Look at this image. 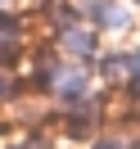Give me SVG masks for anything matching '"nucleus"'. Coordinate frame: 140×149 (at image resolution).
I'll return each instance as SVG.
<instances>
[{
    "mask_svg": "<svg viewBox=\"0 0 140 149\" xmlns=\"http://www.w3.org/2000/svg\"><path fill=\"white\" fill-rule=\"evenodd\" d=\"M50 45H54L59 54H68V59H86V63H95V59H100V50L109 45V41H104V32L95 27V23L68 18V23H59V27H54Z\"/></svg>",
    "mask_w": 140,
    "mask_h": 149,
    "instance_id": "obj_1",
    "label": "nucleus"
},
{
    "mask_svg": "<svg viewBox=\"0 0 140 149\" xmlns=\"http://www.w3.org/2000/svg\"><path fill=\"white\" fill-rule=\"evenodd\" d=\"M95 77H100L104 91H127V45H104L95 59Z\"/></svg>",
    "mask_w": 140,
    "mask_h": 149,
    "instance_id": "obj_2",
    "label": "nucleus"
},
{
    "mask_svg": "<svg viewBox=\"0 0 140 149\" xmlns=\"http://www.w3.org/2000/svg\"><path fill=\"white\" fill-rule=\"evenodd\" d=\"M136 18H140V9L131 0H109V9L100 14L95 27L104 32V41H118V36H127V32H136Z\"/></svg>",
    "mask_w": 140,
    "mask_h": 149,
    "instance_id": "obj_3",
    "label": "nucleus"
},
{
    "mask_svg": "<svg viewBox=\"0 0 140 149\" xmlns=\"http://www.w3.org/2000/svg\"><path fill=\"white\" fill-rule=\"evenodd\" d=\"M131 136H136V131H131L127 122H118V127H100L91 140H86V149H131Z\"/></svg>",
    "mask_w": 140,
    "mask_h": 149,
    "instance_id": "obj_4",
    "label": "nucleus"
},
{
    "mask_svg": "<svg viewBox=\"0 0 140 149\" xmlns=\"http://www.w3.org/2000/svg\"><path fill=\"white\" fill-rule=\"evenodd\" d=\"M23 91H27V77L18 72V68L0 63V109H9V104L23 100Z\"/></svg>",
    "mask_w": 140,
    "mask_h": 149,
    "instance_id": "obj_5",
    "label": "nucleus"
},
{
    "mask_svg": "<svg viewBox=\"0 0 140 149\" xmlns=\"http://www.w3.org/2000/svg\"><path fill=\"white\" fill-rule=\"evenodd\" d=\"M122 122H127L131 131H140V100H131V95H127V113H122Z\"/></svg>",
    "mask_w": 140,
    "mask_h": 149,
    "instance_id": "obj_6",
    "label": "nucleus"
},
{
    "mask_svg": "<svg viewBox=\"0 0 140 149\" xmlns=\"http://www.w3.org/2000/svg\"><path fill=\"white\" fill-rule=\"evenodd\" d=\"M18 5H23V0H0V9H18Z\"/></svg>",
    "mask_w": 140,
    "mask_h": 149,
    "instance_id": "obj_7",
    "label": "nucleus"
},
{
    "mask_svg": "<svg viewBox=\"0 0 140 149\" xmlns=\"http://www.w3.org/2000/svg\"><path fill=\"white\" fill-rule=\"evenodd\" d=\"M5 136H9V118H0V140H5Z\"/></svg>",
    "mask_w": 140,
    "mask_h": 149,
    "instance_id": "obj_8",
    "label": "nucleus"
},
{
    "mask_svg": "<svg viewBox=\"0 0 140 149\" xmlns=\"http://www.w3.org/2000/svg\"><path fill=\"white\" fill-rule=\"evenodd\" d=\"M127 95H131V100H140V81H136V86H131V91H127Z\"/></svg>",
    "mask_w": 140,
    "mask_h": 149,
    "instance_id": "obj_9",
    "label": "nucleus"
},
{
    "mask_svg": "<svg viewBox=\"0 0 140 149\" xmlns=\"http://www.w3.org/2000/svg\"><path fill=\"white\" fill-rule=\"evenodd\" d=\"M131 149H140V131H136V136H131Z\"/></svg>",
    "mask_w": 140,
    "mask_h": 149,
    "instance_id": "obj_10",
    "label": "nucleus"
},
{
    "mask_svg": "<svg viewBox=\"0 0 140 149\" xmlns=\"http://www.w3.org/2000/svg\"><path fill=\"white\" fill-rule=\"evenodd\" d=\"M50 149H72V145H63V140H54V145H50Z\"/></svg>",
    "mask_w": 140,
    "mask_h": 149,
    "instance_id": "obj_11",
    "label": "nucleus"
},
{
    "mask_svg": "<svg viewBox=\"0 0 140 149\" xmlns=\"http://www.w3.org/2000/svg\"><path fill=\"white\" fill-rule=\"evenodd\" d=\"M131 5H136V9H140V0H131Z\"/></svg>",
    "mask_w": 140,
    "mask_h": 149,
    "instance_id": "obj_12",
    "label": "nucleus"
}]
</instances>
